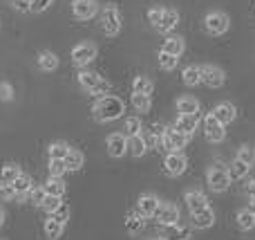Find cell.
<instances>
[{"instance_id": "obj_50", "label": "cell", "mask_w": 255, "mask_h": 240, "mask_svg": "<svg viewBox=\"0 0 255 240\" xmlns=\"http://www.w3.org/2000/svg\"><path fill=\"white\" fill-rule=\"evenodd\" d=\"M249 211L255 216V198H251V202H249Z\"/></svg>"}, {"instance_id": "obj_7", "label": "cell", "mask_w": 255, "mask_h": 240, "mask_svg": "<svg viewBox=\"0 0 255 240\" xmlns=\"http://www.w3.org/2000/svg\"><path fill=\"white\" fill-rule=\"evenodd\" d=\"M186 166H188V160H186L179 151H170L166 155V160H163V171H166L168 175H172V178L184 173Z\"/></svg>"}, {"instance_id": "obj_28", "label": "cell", "mask_w": 255, "mask_h": 240, "mask_svg": "<svg viewBox=\"0 0 255 240\" xmlns=\"http://www.w3.org/2000/svg\"><path fill=\"white\" fill-rule=\"evenodd\" d=\"M13 189H16L18 196H27V193L34 189V182H31V178L27 173H18V178L13 180Z\"/></svg>"}, {"instance_id": "obj_30", "label": "cell", "mask_w": 255, "mask_h": 240, "mask_svg": "<svg viewBox=\"0 0 255 240\" xmlns=\"http://www.w3.org/2000/svg\"><path fill=\"white\" fill-rule=\"evenodd\" d=\"M152 90H154V85L148 76H136L134 83H132V92L134 94H152Z\"/></svg>"}, {"instance_id": "obj_19", "label": "cell", "mask_w": 255, "mask_h": 240, "mask_svg": "<svg viewBox=\"0 0 255 240\" xmlns=\"http://www.w3.org/2000/svg\"><path fill=\"white\" fill-rule=\"evenodd\" d=\"M193 223H195V227H199V229L213 227V223H215V211H213L211 207H204V209L195 211V214H193Z\"/></svg>"}, {"instance_id": "obj_12", "label": "cell", "mask_w": 255, "mask_h": 240, "mask_svg": "<svg viewBox=\"0 0 255 240\" xmlns=\"http://www.w3.org/2000/svg\"><path fill=\"white\" fill-rule=\"evenodd\" d=\"M106 148H108V153H110L112 157L126 155V151H128V135H124V133H112V135H108Z\"/></svg>"}, {"instance_id": "obj_42", "label": "cell", "mask_w": 255, "mask_h": 240, "mask_svg": "<svg viewBox=\"0 0 255 240\" xmlns=\"http://www.w3.org/2000/svg\"><path fill=\"white\" fill-rule=\"evenodd\" d=\"M52 218H54V220H58V223H63V225H65V223H67V218H70V207H67V205H63V202H61V205H58L56 209L52 211Z\"/></svg>"}, {"instance_id": "obj_16", "label": "cell", "mask_w": 255, "mask_h": 240, "mask_svg": "<svg viewBox=\"0 0 255 240\" xmlns=\"http://www.w3.org/2000/svg\"><path fill=\"white\" fill-rule=\"evenodd\" d=\"M197 121H199V112H197V115H179L172 126H175L181 135H186V137L190 139V137H193V133L197 130Z\"/></svg>"}, {"instance_id": "obj_41", "label": "cell", "mask_w": 255, "mask_h": 240, "mask_svg": "<svg viewBox=\"0 0 255 240\" xmlns=\"http://www.w3.org/2000/svg\"><path fill=\"white\" fill-rule=\"evenodd\" d=\"M49 173H52V175H58V178H63V175L67 173L65 160H49Z\"/></svg>"}, {"instance_id": "obj_8", "label": "cell", "mask_w": 255, "mask_h": 240, "mask_svg": "<svg viewBox=\"0 0 255 240\" xmlns=\"http://www.w3.org/2000/svg\"><path fill=\"white\" fill-rule=\"evenodd\" d=\"M199 72H202V83H206L208 88H222L226 81L224 70L217 65H199Z\"/></svg>"}, {"instance_id": "obj_51", "label": "cell", "mask_w": 255, "mask_h": 240, "mask_svg": "<svg viewBox=\"0 0 255 240\" xmlns=\"http://www.w3.org/2000/svg\"><path fill=\"white\" fill-rule=\"evenodd\" d=\"M2 223H4V211L0 209V227H2Z\"/></svg>"}, {"instance_id": "obj_4", "label": "cell", "mask_w": 255, "mask_h": 240, "mask_svg": "<svg viewBox=\"0 0 255 240\" xmlns=\"http://www.w3.org/2000/svg\"><path fill=\"white\" fill-rule=\"evenodd\" d=\"M208 184H211L213 191H226L231 184V178H229V169L226 166H222L220 162H215L213 164V169L208 171Z\"/></svg>"}, {"instance_id": "obj_2", "label": "cell", "mask_w": 255, "mask_h": 240, "mask_svg": "<svg viewBox=\"0 0 255 240\" xmlns=\"http://www.w3.org/2000/svg\"><path fill=\"white\" fill-rule=\"evenodd\" d=\"M79 83L83 85L90 94H108L112 90L110 81H106L103 76H99L97 72H90V70L79 72Z\"/></svg>"}, {"instance_id": "obj_31", "label": "cell", "mask_w": 255, "mask_h": 240, "mask_svg": "<svg viewBox=\"0 0 255 240\" xmlns=\"http://www.w3.org/2000/svg\"><path fill=\"white\" fill-rule=\"evenodd\" d=\"M63 227H65L63 223H58V220H54V218H47V220H45V236H47L49 240L61 238Z\"/></svg>"}, {"instance_id": "obj_49", "label": "cell", "mask_w": 255, "mask_h": 240, "mask_svg": "<svg viewBox=\"0 0 255 240\" xmlns=\"http://www.w3.org/2000/svg\"><path fill=\"white\" fill-rule=\"evenodd\" d=\"M247 196H249V198H255V178L249 180V184H247Z\"/></svg>"}, {"instance_id": "obj_17", "label": "cell", "mask_w": 255, "mask_h": 240, "mask_svg": "<svg viewBox=\"0 0 255 240\" xmlns=\"http://www.w3.org/2000/svg\"><path fill=\"white\" fill-rule=\"evenodd\" d=\"M213 117H215L220 124H231V121L235 119V115H238V110H235V106L233 103H229V101H222V103H217L215 108H213V112H211Z\"/></svg>"}, {"instance_id": "obj_46", "label": "cell", "mask_w": 255, "mask_h": 240, "mask_svg": "<svg viewBox=\"0 0 255 240\" xmlns=\"http://www.w3.org/2000/svg\"><path fill=\"white\" fill-rule=\"evenodd\" d=\"M29 196H31V202H34V205H43V200H45V189L43 187H38V189H31L29 191Z\"/></svg>"}, {"instance_id": "obj_23", "label": "cell", "mask_w": 255, "mask_h": 240, "mask_svg": "<svg viewBox=\"0 0 255 240\" xmlns=\"http://www.w3.org/2000/svg\"><path fill=\"white\" fill-rule=\"evenodd\" d=\"M161 49L172 54V56H181V54H184V38H181V36H168V38L163 40Z\"/></svg>"}, {"instance_id": "obj_45", "label": "cell", "mask_w": 255, "mask_h": 240, "mask_svg": "<svg viewBox=\"0 0 255 240\" xmlns=\"http://www.w3.org/2000/svg\"><path fill=\"white\" fill-rule=\"evenodd\" d=\"M52 2H54V0H31L29 9H31V11H36V13H43Z\"/></svg>"}, {"instance_id": "obj_9", "label": "cell", "mask_w": 255, "mask_h": 240, "mask_svg": "<svg viewBox=\"0 0 255 240\" xmlns=\"http://www.w3.org/2000/svg\"><path fill=\"white\" fill-rule=\"evenodd\" d=\"M224 128H226V126L220 124V121H217L213 115H206V117H204V135H206L208 142H213V144L222 142V139L226 137V130H224Z\"/></svg>"}, {"instance_id": "obj_20", "label": "cell", "mask_w": 255, "mask_h": 240, "mask_svg": "<svg viewBox=\"0 0 255 240\" xmlns=\"http://www.w3.org/2000/svg\"><path fill=\"white\" fill-rule=\"evenodd\" d=\"M177 112L179 115H197L199 101L195 97H179L177 99Z\"/></svg>"}, {"instance_id": "obj_36", "label": "cell", "mask_w": 255, "mask_h": 240, "mask_svg": "<svg viewBox=\"0 0 255 240\" xmlns=\"http://www.w3.org/2000/svg\"><path fill=\"white\" fill-rule=\"evenodd\" d=\"M83 153L74 151V148H70V153H67L65 157V164H67V171H79L81 166H83Z\"/></svg>"}, {"instance_id": "obj_52", "label": "cell", "mask_w": 255, "mask_h": 240, "mask_svg": "<svg viewBox=\"0 0 255 240\" xmlns=\"http://www.w3.org/2000/svg\"><path fill=\"white\" fill-rule=\"evenodd\" d=\"M72 2H79V0H72Z\"/></svg>"}, {"instance_id": "obj_15", "label": "cell", "mask_w": 255, "mask_h": 240, "mask_svg": "<svg viewBox=\"0 0 255 240\" xmlns=\"http://www.w3.org/2000/svg\"><path fill=\"white\" fill-rule=\"evenodd\" d=\"M154 218L159 220V225H170V223H177L179 220V209H177V205H172V202H159V209L157 214H154Z\"/></svg>"}, {"instance_id": "obj_34", "label": "cell", "mask_w": 255, "mask_h": 240, "mask_svg": "<svg viewBox=\"0 0 255 240\" xmlns=\"http://www.w3.org/2000/svg\"><path fill=\"white\" fill-rule=\"evenodd\" d=\"M132 106H134L136 112H148L150 106H152V99H150V94H134L132 92Z\"/></svg>"}, {"instance_id": "obj_10", "label": "cell", "mask_w": 255, "mask_h": 240, "mask_svg": "<svg viewBox=\"0 0 255 240\" xmlns=\"http://www.w3.org/2000/svg\"><path fill=\"white\" fill-rule=\"evenodd\" d=\"M94 58H97V45H92V43H81L72 49V61L81 67H85L88 63H92Z\"/></svg>"}, {"instance_id": "obj_27", "label": "cell", "mask_w": 255, "mask_h": 240, "mask_svg": "<svg viewBox=\"0 0 255 240\" xmlns=\"http://www.w3.org/2000/svg\"><path fill=\"white\" fill-rule=\"evenodd\" d=\"M45 193H49V196H61L65 193V182H63V178H58V175H52V178L45 182Z\"/></svg>"}, {"instance_id": "obj_6", "label": "cell", "mask_w": 255, "mask_h": 240, "mask_svg": "<svg viewBox=\"0 0 255 240\" xmlns=\"http://www.w3.org/2000/svg\"><path fill=\"white\" fill-rule=\"evenodd\" d=\"M204 25H206V29L211 31L213 36H220V34H224V31H229L231 20H229V16H226V13L211 11L206 16V20H204Z\"/></svg>"}, {"instance_id": "obj_35", "label": "cell", "mask_w": 255, "mask_h": 240, "mask_svg": "<svg viewBox=\"0 0 255 240\" xmlns=\"http://www.w3.org/2000/svg\"><path fill=\"white\" fill-rule=\"evenodd\" d=\"M159 67L161 70H166V72H172L177 67V63H179V56H172V54H168V52H159Z\"/></svg>"}, {"instance_id": "obj_5", "label": "cell", "mask_w": 255, "mask_h": 240, "mask_svg": "<svg viewBox=\"0 0 255 240\" xmlns=\"http://www.w3.org/2000/svg\"><path fill=\"white\" fill-rule=\"evenodd\" d=\"M186 144H188V137L186 135H181L179 130L175 128V126H168L166 130H163V137H161V148L163 151H179V148H184Z\"/></svg>"}, {"instance_id": "obj_26", "label": "cell", "mask_w": 255, "mask_h": 240, "mask_svg": "<svg viewBox=\"0 0 255 240\" xmlns=\"http://www.w3.org/2000/svg\"><path fill=\"white\" fill-rule=\"evenodd\" d=\"M181 81H184L186 85H199L202 83V72H199V65H188L184 72H181Z\"/></svg>"}, {"instance_id": "obj_39", "label": "cell", "mask_w": 255, "mask_h": 240, "mask_svg": "<svg viewBox=\"0 0 255 240\" xmlns=\"http://www.w3.org/2000/svg\"><path fill=\"white\" fill-rule=\"evenodd\" d=\"M16 198H18V193H16V189H13V184L0 182V200L11 202V200H16Z\"/></svg>"}, {"instance_id": "obj_25", "label": "cell", "mask_w": 255, "mask_h": 240, "mask_svg": "<svg viewBox=\"0 0 255 240\" xmlns=\"http://www.w3.org/2000/svg\"><path fill=\"white\" fill-rule=\"evenodd\" d=\"M38 67L43 72H54L58 67V58L54 52H40L38 54Z\"/></svg>"}, {"instance_id": "obj_14", "label": "cell", "mask_w": 255, "mask_h": 240, "mask_svg": "<svg viewBox=\"0 0 255 240\" xmlns=\"http://www.w3.org/2000/svg\"><path fill=\"white\" fill-rule=\"evenodd\" d=\"M177 25H179V11H177V9H166V7H163L161 20H159L154 27H157L161 34H170Z\"/></svg>"}, {"instance_id": "obj_11", "label": "cell", "mask_w": 255, "mask_h": 240, "mask_svg": "<svg viewBox=\"0 0 255 240\" xmlns=\"http://www.w3.org/2000/svg\"><path fill=\"white\" fill-rule=\"evenodd\" d=\"M159 238L161 240H188L190 238V229L181 227L179 223L161 225V227H159Z\"/></svg>"}, {"instance_id": "obj_48", "label": "cell", "mask_w": 255, "mask_h": 240, "mask_svg": "<svg viewBox=\"0 0 255 240\" xmlns=\"http://www.w3.org/2000/svg\"><path fill=\"white\" fill-rule=\"evenodd\" d=\"M11 2H13V7H16L18 11H27L29 4H31V0H11Z\"/></svg>"}, {"instance_id": "obj_3", "label": "cell", "mask_w": 255, "mask_h": 240, "mask_svg": "<svg viewBox=\"0 0 255 240\" xmlns=\"http://www.w3.org/2000/svg\"><path fill=\"white\" fill-rule=\"evenodd\" d=\"M101 29L106 36H117L121 29V13L115 4H108L101 9Z\"/></svg>"}, {"instance_id": "obj_43", "label": "cell", "mask_w": 255, "mask_h": 240, "mask_svg": "<svg viewBox=\"0 0 255 240\" xmlns=\"http://www.w3.org/2000/svg\"><path fill=\"white\" fill-rule=\"evenodd\" d=\"M58 205H61V196H49V193H45V200H43V205H40V207H45V209L52 214Z\"/></svg>"}, {"instance_id": "obj_22", "label": "cell", "mask_w": 255, "mask_h": 240, "mask_svg": "<svg viewBox=\"0 0 255 240\" xmlns=\"http://www.w3.org/2000/svg\"><path fill=\"white\" fill-rule=\"evenodd\" d=\"M143 227H145V220H143V216H141L139 211H130V214L126 216L128 234H139V232H143Z\"/></svg>"}, {"instance_id": "obj_29", "label": "cell", "mask_w": 255, "mask_h": 240, "mask_svg": "<svg viewBox=\"0 0 255 240\" xmlns=\"http://www.w3.org/2000/svg\"><path fill=\"white\" fill-rule=\"evenodd\" d=\"M226 169H229V178L231 180H242V178H247L249 175V169H251V166L244 164V162H240L238 157H235V162L233 164H229Z\"/></svg>"}, {"instance_id": "obj_32", "label": "cell", "mask_w": 255, "mask_h": 240, "mask_svg": "<svg viewBox=\"0 0 255 240\" xmlns=\"http://www.w3.org/2000/svg\"><path fill=\"white\" fill-rule=\"evenodd\" d=\"M67 153H70V146H67V144H63V142H54L52 146L47 148L49 160H65Z\"/></svg>"}, {"instance_id": "obj_24", "label": "cell", "mask_w": 255, "mask_h": 240, "mask_svg": "<svg viewBox=\"0 0 255 240\" xmlns=\"http://www.w3.org/2000/svg\"><path fill=\"white\" fill-rule=\"evenodd\" d=\"M128 151L132 153L134 157H141L145 151H148V146H145V139L143 135H132V137H128Z\"/></svg>"}, {"instance_id": "obj_37", "label": "cell", "mask_w": 255, "mask_h": 240, "mask_svg": "<svg viewBox=\"0 0 255 240\" xmlns=\"http://www.w3.org/2000/svg\"><path fill=\"white\" fill-rule=\"evenodd\" d=\"M238 160L244 162V164H249V166L255 164V146H253V144H244V146L240 148V151H238Z\"/></svg>"}, {"instance_id": "obj_40", "label": "cell", "mask_w": 255, "mask_h": 240, "mask_svg": "<svg viewBox=\"0 0 255 240\" xmlns=\"http://www.w3.org/2000/svg\"><path fill=\"white\" fill-rule=\"evenodd\" d=\"M126 135L128 137H132V135H139L141 133V119L139 117H130V119H126Z\"/></svg>"}, {"instance_id": "obj_47", "label": "cell", "mask_w": 255, "mask_h": 240, "mask_svg": "<svg viewBox=\"0 0 255 240\" xmlns=\"http://www.w3.org/2000/svg\"><path fill=\"white\" fill-rule=\"evenodd\" d=\"M161 11H163V7H154V9H150V11H148V20L152 22V25H157V22L161 20Z\"/></svg>"}, {"instance_id": "obj_1", "label": "cell", "mask_w": 255, "mask_h": 240, "mask_svg": "<svg viewBox=\"0 0 255 240\" xmlns=\"http://www.w3.org/2000/svg\"><path fill=\"white\" fill-rule=\"evenodd\" d=\"M126 106L119 97H112V94H106L101 97L97 103L92 106V112H94V119L97 121H115L124 115Z\"/></svg>"}, {"instance_id": "obj_18", "label": "cell", "mask_w": 255, "mask_h": 240, "mask_svg": "<svg viewBox=\"0 0 255 240\" xmlns=\"http://www.w3.org/2000/svg\"><path fill=\"white\" fill-rule=\"evenodd\" d=\"M136 207H139V214L143 216V218H154V214H157V209H159V200H157V196L145 193V196L139 198Z\"/></svg>"}, {"instance_id": "obj_21", "label": "cell", "mask_w": 255, "mask_h": 240, "mask_svg": "<svg viewBox=\"0 0 255 240\" xmlns=\"http://www.w3.org/2000/svg\"><path fill=\"white\" fill-rule=\"evenodd\" d=\"M186 205H188L190 214H195V211L208 207V200H206V196H204L202 191H188L186 193Z\"/></svg>"}, {"instance_id": "obj_33", "label": "cell", "mask_w": 255, "mask_h": 240, "mask_svg": "<svg viewBox=\"0 0 255 240\" xmlns=\"http://www.w3.org/2000/svg\"><path fill=\"white\" fill-rule=\"evenodd\" d=\"M235 220H238V227H240V229H244V232H247V229H253V227H255V216H253L249 209L238 211Z\"/></svg>"}, {"instance_id": "obj_38", "label": "cell", "mask_w": 255, "mask_h": 240, "mask_svg": "<svg viewBox=\"0 0 255 240\" xmlns=\"http://www.w3.org/2000/svg\"><path fill=\"white\" fill-rule=\"evenodd\" d=\"M18 173H20V171H18L16 164H4V166H2V173H0V182L11 184L13 180L18 178Z\"/></svg>"}, {"instance_id": "obj_44", "label": "cell", "mask_w": 255, "mask_h": 240, "mask_svg": "<svg viewBox=\"0 0 255 240\" xmlns=\"http://www.w3.org/2000/svg\"><path fill=\"white\" fill-rule=\"evenodd\" d=\"M0 101H4V103H9V101H13V88L9 83H0Z\"/></svg>"}, {"instance_id": "obj_13", "label": "cell", "mask_w": 255, "mask_h": 240, "mask_svg": "<svg viewBox=\"0 0 255 240\" xmlns=\"http://www.w3.org/2000/svg\"><path fill=\"white\" fill-rule=\"evenodd\" d=\"M97 11H99V7L94 0H79V2L72 4V13L79 20H90V18L97 16Z\"/></svg>"}]
</instances>
